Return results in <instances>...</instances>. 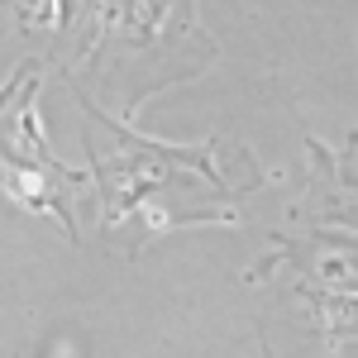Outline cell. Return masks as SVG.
Listing matches in <instances>:
<instances>
[]
</instances>
